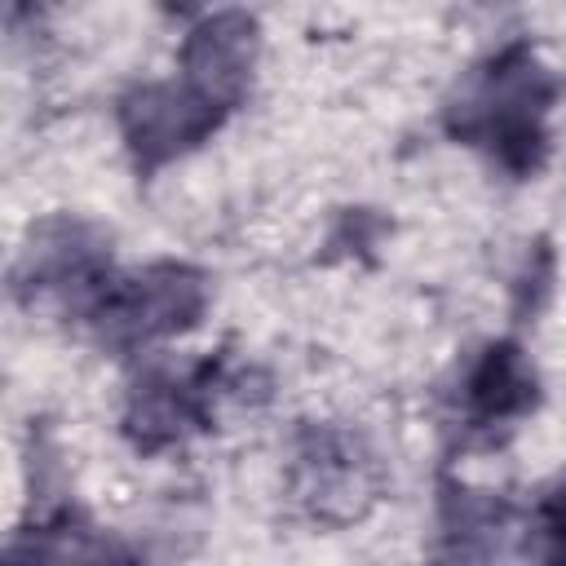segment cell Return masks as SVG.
<instances>
[{
  "mask_svg": "<svg viewBox=\"0 0 566 566\" xmlns=\"http://www.w3.org/2000/svg\"><path fill=\"white\" fill-rule=\"evenodd\" d=\"M252 57H256V22L239 9H230L190 31V40L181 49V80H190L208 97L234 106L248 88Z\"/></svg>",
  "mask_w": 566,
  "mask_h": 566,
  "instance_id": "6",
  "label": "cell"
},
{
  "mask_svg": "<svg viewBox=\"0 0 566 566\" xmlns=\"http://www.w3.org/2000/svg\"><path fill=\"white\" fill-rule=\"evenodd\" d=\"M203 310V279L186 265H150L128 279H111L93 305V323L106 345L133 349L190 327Z\"/></svg>",
  "mask_w": 566,
  "mask_h": 566,
  "instance_id": "2",
  "label": "cell"
},
{
  "mask_svg": "<svg viewBox=\"0 0 566 566\" xmlns=\"http://www.w3.org/2000/svg\"><path fill=\"white\" fill-rule=\"evenodd\" d=\"M539 535L548 539V557H566V478L539 504Z\"/></svg>",
  "mask_w": 566,
  "mask_h": 566,
  "instance_id": "8",
  "label": "cell"
},
{
  "mask_svg": "<svg viewBox=\"0 0 566 566\" xmlns=\"http://www.w3.org/2000/svg\"><path fill=\"white\" fill-rule=\"evenodd\" d=\"M544 106H548V80L526 57V49H509L495 57L473 93L451 111V133L491 146V155L513 168L531 172L544 150Z\"/></svg>",
  "mask_w": 566,
  "mask_h": 566,
  "instance_id": "1",
  "label": "cell"
},
{
  "mask_svg": "<svg viewBox=\"0 0 566 566\" xmlns=\"http://www.w3.org/2000/svg\"><path fill=\"white\" fill-rule=\"evenodd\" d=\"M226 111H230L226 102H217L203 88H195L190 80H181V84L133 88L119 102V124L137 155V168H155V164L190 150L199 137H208Z\"/></svg>",
  "mask_w": 566,
  "mask_h": 566,
  "instance_id": "4",
  "label": "cell"
},
{
  "mask_svg": "<svg viewBox=\"0 0 566 566\" xmlns=\"http://www.w3.org/2000/svg\"><path fill=\"white\" fill-rule=\"evenodd\" d=\"M217 385H221L217 363H199V367H186V371L159 367V371H150L133 389V402H128V420L124 424L137 438V447H146V451H155L164 442H177L190 429H203L208 424V416H212V389Z\"/></svg>",
  "mask_w": 566,
  "mask_h": 566,
  "instance_id": "5",
  "label": "cell"
},
{
  "mask_svg": "<svg viewBox=\"0 0 566 566\" xmlns=\"http://www.w3.org/2000/svg\"><path fill=\"white\" fill-rule=\"evenodd\" d=\"M380 491L376 455L345 429L310 424L292 455V495L318 522H354Z\"/></svg>",
  "mask_w": 566,
  "mask_h": 566,
  "instance_id": "3",
  "label": "cell"
},
{
  "mask_svg": "<svg viewBox=\"0 0 566 566\" xmlns=\"http://www.w3.org/2000/svg\"><path fill=\"white\" fill-rule=\"evenodd\" d=\"M531 407H535V371L526 367L522 349L509 340L486 345L464 376V416L473 424H504Z\"/></svg>",
  "mask_w": 566,
  "mask_h": 566,
  "instance_id": "7",
  "label": "cell"
}]
</instances>
